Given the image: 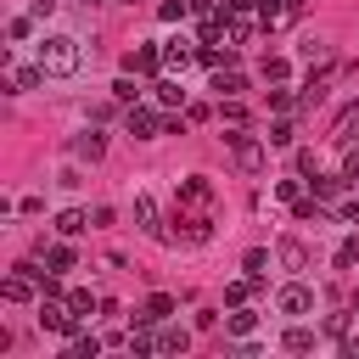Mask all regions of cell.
Returning <instances> with one entry per match:
<instances>
[{
    "mask_svg": "<svg viewBox=\"0 0 359 359\" xmlns=\"http://www.w3.org/2000/svg\"><path fill=\"white\" fill-rule=\"evenodd\" d=\"M34 62L45 67V79H73V73L84 67V45H79L73 34H45V39L34 45Z\"/></svg>",
    "mask_w": 359,
    "mask_h": 359,
    "instance_id": "1",
    "label": "cell"
},
{
    "mask_svg": "<svg viewBox=\"0 0 359 359\" xmlns=\"http://www.w3.org/2000/svg\"><path fill=\"white\" fill-rule=\"evenodd\" d=\"M224 146L236 151V163H241L247 174H258L264 157H269V140H252V135H241V129H224Z\"/></svg>",
    "mask_w": 359,
    "mask_h": 359,
    "instance_id": "2",
    "label": "cell"
},
{
    "mask_svg": "<svg viewBox=\"0 0 359 359\" xmlns=\"http://www.w3.org/2000/svg\"><path fill=\"white\" fill-rule=\"evenodd\" d=\"M39 325L56 331V337H73V331H79V314H73L62 297H39Z\"/></svg>",
    "mask_w": 359,
    "mask_h": 359,
    "instance_id": "3",
    "label": "cell"
},
{
    "mask_svg": "<svg viewBox=\"0 0 359 359\" xmlns=\"http://www.w3.org/2000/svg\"><path fill=\"white\" fill-rule=\"evenodd\" d=\"M123 129H129V135H135V140H151V135H157V129H168V118H163V112H151V107H140V101H135V107H129V112H123Z\"/></svg>",
    "mask_w": 359,
    "mask_h": 359,
    "instance_id": "4",
    "label": "cell"
},
{
    "mask_svg": "<svg viewBox=\"0 0 359 359\" xmlns=\"http://www.w3.org/2000/svg\"><path fill=\"white\" fill-rule=\"evenodd\" d=\"M275 309H280V314H314V286H303V280L280 286V292H275Z\"/></svg>",
    "mask_w": 359,
    "mask_h": 359,
    "instance_id": "5",
    "label": "cell"
},
{
    "mask_svg": "<svg viewBox=\"0 0 359 359\" xmlns=\"http://www.w3.org/2000/svg\"><path fill=\"white\" fill-rule=\"evenodd\" d=\"M168 314H174V297H168V292H151V297L135 309V325H163Z\"/></svg>",
    "mask_w": 359,
    "mask_h": 359,
    "instance_id": "6",
    "label": "cell"
},
{
    "mask_svg": "<svg viewBox=\"0 0 359 359\" xmlns=\"http://www.w3.org/2000/svg\"><path fill=\"white\" fill-rule=\"evenodd\" d=\"M180 202H185V208H208V202H213V185H208V174H191V180H180Z\"/></svg>",
    "mask_w": 359,
    "mask_h": 359,
    "instance_id": "7",
    "label": "cell"
},
{
    "mask_svg": "<svg viewBox=\"0 0 359 359\" xmlns=\"http://www.w3.org/2000/svg\"><path fill=\"white\" fill-rule=\"evenodd\" d=\"M135 224H140V230H151V236H157V241H168V230H163V224H157V202H151V196H146V191H140V196H135Z\"/></svg>",
    "mask_w": 359,
    "mask_h": 359,
    "instance_id": "8",
    "label": "cell"
},
{
    "mask_svg": "<svg viewBox=\"0 0 359 359\" xmlns=\"http://www.w3.org/2000/svg\"><path fill=\"white\" fill-rule=\"evenodd\" d=\"M185 348H191V331L163 320V325H157V353H185Z\"/></svg>",
    "mask_w": 359,
    "mask_h": 359,
    "instance_id": "9",
    "label": "cell"
},
{
    "mask_svg": "<svg viewBox=\"0 0 359 359\" xmlns=\"http://www.w3.org/2000/svg\"><path fill=\"white\" fill-rule=\"evenodd\" d=\"M129 353H135V359H151V353H157V325H135V331H129Z\"/></svg>",
    "mask_w": 359,
    "mask_h": 359,
    "instance_id": "10",
    "label": "cell"
},
{
    "mask_svg": "<svg viewBox=\"0 0 359 359\" xmlns=\"http://www.w3.org/2000/svg\"><path fill=\"white\" fill-rule=\"evenodd\" d=\"M191 56H196V50H191L185 39H168V45H163V67H168V73H185Z\"/></svg>",
    "mask_w": 359,
    "mask_h": 359,
    "instance_id": "11",
    "label": "cell"
},
{
    "mask_svg": "<svg viewBox=\"0 0 359 359\" xmlns=\"http://www.w3.org/2000/svg\"><path fill=\"white\" fill-rule=\"evenodd\" d=\"M39 79H45L39 62H34V67H28V62H11V90H39Z\"/></svg>",
    "mask_w": 359,
    "mask_h": 359,
    "instance_id": "12",
    "label": "cell"
},
{
    "mask_svg": "<svg viewBox=\"0 0 359 359\" xmlns=\"http://www.w3.org/2000/svg\"><path fill=\"white\" fill-rule=\"evenodd\" d=\"M101 151H107V140H101V135H95V129H90V135H79V140H73V157H79V163H101Z\"/></svg>",
    "mask_w": 359,
    "mask_h": 359,
    "instance_id": "13",
    "label": "cell"
},
{
    "mask_svg": "<svg viewBox=\"0 0 359 359\" xmlns=\"http://www.w3.org/2000/svg\"><path fill=\"white\" fill-rule=\"evenodd\" d=\"M157 67H163V50H151V45L129 50V73H157Z\"/></svg>",
    "mask_w": 359,
    "mask_h": 359,
    "instance_id": "14",
    "label": "cell"
},
{
    "mask_svg": "<svg viewBox=\"0 0 359 359\" xmlns=\"http://www.w3.org/2000/svg\"><path fill=\"white\" fill-rule=\"evenodd\" d=\"M325 84H331V67L309 73V84H303V107H320V101H325Z\"/></svg>",
    "mask_w": 359,
    "mask_h": 359,
    "instance_id": "15",
    "label": "cell"
},
{
    "mask_svg": "<svg viewBox=\"0 0 359 359\" xmlns=\"http://www.w3.org/2000/svg\"><path fill=\"white\" fill-rule=\"evenodd\" d=\"M90 219H95V213H84V208H62V213H56V230H62V236H79Z\"/></svg>",
    "mask_w": 359,
    "mask_h": 359,
    "instance_id": "16",
    "label": "cell"
},
{
    "mask_svg": "<svg viewBox=\"0 0 359 359\" xmlns=\"http://www.w3.org/2000/svg\"><path fill=\"white\" fill-rule=\"evenodd\" d=\"M224 331H230V337H252V331H258V314H252V309H236V314H224Z\"/></svg>",
    "mask_w": 359,
    "mask_h": 359,
    "instance_id": "17",
    "label": "cell"
},
{
    "mask_svg": "<svg viewBox=\"0 0 359 359\" xmlns=\"http://www.w3.org/2000/svg\"><path fill=\"white\" fill-rule=\"evenodd\" d=\"M67 353H73V359H95V353H101V337H90V331H73V337H67Z\"/></svg>",
    "mask_w": 359,
    "mask_h": 359,
    "instance_id": "18",
    "label": "cell"
},
{
    "mask_svg": "<svg viewBox=\"0 0 359 359\" xmlns=\"http://www.w3.org/2000/svg\"><path fill=\"white\" fill-rule=\"evenodd\" d=\"M224 39H230V45H247V39H252V17H247V11H230V28H224Z\"/></svg>",
    "mask_w": 359,
    "mask_h": 359,
    "instance_id": "19",
    "label": "cell"
},
{
    "mask_svg": "<svg viewBox=\"0 0 359 359\" xmlns=\"http://www.w3.org/2000/svg\"><path fill=\"white\" fill-rule=\"evenodd\" d=\"M45 269H50V275H67V269H73V247H62V241L45 247Z\"/></svg>",
    "mask_w": 359,
    "mask_h": 359,
    "instance_id": "20",
    "label": "cell"
},
{
    "mask_svg": "<svg viewBox=\"0 0 359 359\" xmlns=\"http://www.w3.org/2000/svg\"><path fill=\"white\" fill-rule=\"evenodd\" d=\"M280 348H286V353H309V348H314V331H309V325H292V331L280 337Z\"/></svg>",
    "mask_w": 359,
    "mask_h": 359,
    "instance_id": "21",
    "label": "cell"
},
{
    "mask_svg": "<svg viewBox=\"0 0 359 359\" xmlns=\"http://www.w3.org/2000/svg\"><path fill=\"white\" fill-rule=\"evenodd\" d=\"M151 95H157V107H185V90H180L174 79H163V84H151Z\"/></svg>",
    "mask_w": 359,
    "mask_h": 359,
    "instance_id": "22",
    "label": "cell"
},
{
    "mask_svg": "<svg viewBox=\"0 0 359 359\" xmlns=\"http://www.w3.org/2000/svg\"><path fill=\"white\" fill-rule=\"evenodd\" d=\"M185 241H196V247H202V241H213V219H208V213L185 219Z\"/></svg>",
    "mask_w": 359,
    "mask_h": 359,
    "instance_id": "23",
    "label": "cell"
},
{
    "mask_svg": "<svg viewBox=\"0 0 359 359\" xmlns=\"http://www.w3.org/2000/svg\"><path fill=\"white\" fill-rule=\"evenodd\" d=\"M252 286H258L252 275H247V280H230V286H224V303H230V309H241V303L252 297Z\"/></svg>",
    "mask_w": 359,
    "mask_h": 359,
    "instance_id": "24",
    "label": "cell"
},
{
    "mask_svg": "<svg viewBox=\"0 0 359 359\" xmlns=\"http://www.w3.org/2000/svg\"><path fill=\"white\" fill-rule=\"evenodd\" d=\"M213 90H219V95H236V90H247V79H241V73H224V67H219V73H213Z\"/></svg>",
    "mask_w": 359,
    "mask_h": 359,
    "instance_id": "25",
    "label": "cell"
},
{
    "mask_svg": "<svg viewBox=\"0 0 359 359\" xmlns=\"http://www.w3.org/2000/svg\"><path fill=\"white\" fill-rule=\"evenodd\" d=\"M337 191H342V174H314V196L320 202H331Z\"/></svg>",
    "mask_w": 359,
    "mask_h": 359,
    "instance_id": "26",
    "label": "cell"
},
{
    "mask_svg": "<svg viewBox=\"0 0 359 359\" xmlns=\"http://www.w3.org/2000/svg\"><path fill=\"white\" fill-rule=\"evenodd\" d=\"M241 264H247V275H252V280H264V275H269V252H264V247H252Z\"/></svg>",
    "mask_w": 359,
    "mask_h": 359,
    "instance_id": "27",
    "label": "cell"
},
{
    "mask_svg": "<svg viewBox=\"0 0 359 359\" xmlns=\"http://www.w3.org/2000/svg\"><path fill=\"white\" fill-rule=\"evenodd\" d=\"M280 17H286V0H258V22L264 28H275Z\"/></svg>",
    "mask_w": 359,
    "mask_h": 359,
    "instance_id": "28",
    "label": "cell"
},
{
    "mask_svg": "<svg viewBox=\"0 0 359 359\" xmlns=\"http://www.w3.org/2000/svg\"><path fill=\"white\" fill-rule=\"evenodd\" d=\"M112 95H118L123 107H135V95H140V84H135V79L123 73V79H112Z\"/></svg>",
    "mask_w": 359,
    "mask_h": 359,
    "instance_id": "29",
    "label": "cell"
},
{
    "mask_svg": "<svg viewBox=\"0 0 359 359\" xmlns=\"http://www.w3.org/2000/svg\"><path fill=\"white\" fill-rule=\"evenodd\" d=\"M359 264V236H348L342 247H337V269H353Z\"/></svg>",
    "mask_w": 359,
    "mask_h": 359,
    "instance_id": "30",
    "label": "cell"
},
{
    "mask_svg": "<svg viewBox=\"0 0 359 359\" xmlns=\"http://www.w3.org/2000/svg\"><path fill=\"white\" fill-rule=\"evenodd\" d=\"M185 11H191V0H163V6H157V17H163V22H180Z\"/></svg>",
    "mask_w": 359,
    "mask_h": 359,
    "instance_id": "31",
    "label": "cell"
},
{
    "mask_svg": "<svg viewBox=\"0 0 359 359\" xmlns=\"http://www.w3.org/2000/svg\"><path fill=\"white\" fill-rule=\"evenodd\" d=\"M292 135H297V129L280 118V123H269V135H264V140H269V146H292Z\"/></svg>",
    "mask_w": 359,
    "mask_h": 359,
    "instance_id": "32",
    "label": "cell"
},
{
    "mask_svg": "<svg viewBox=\"0 0 359 359\" xmlns=\"http://www.w3.org/2000/svg\"><path fill=\"white\" fill-rule=\"evenodd\" d=\"M67 309H73V314H79V320H84V314H90V309H101V303H95V297H90V292H67Z\"/></svg>",
    "mask_w": 359,
    "mask_h": 359,
    "instance_id": "33",
    "label": "cell"
},
{
    "mask_svg": "<svg viewBox=\"0 0 359 359\" xmlns=\"http://www.w3.org/2000/svg\"><path fill=\"white\" fill-rule=\"evenodd\" d=\"M275 196H280V202H303V185H297V180H280Z\"/></svg>",
    "mask_w": 359,
    "mask_h": 359,
    "instance_id": "34",
    "label": "cell"
},
{
    "mask_svg": "<svg viewBox=\"0 0 359 359\" xmlns=\"http://www.w3.org/2000/svg\"><path fill=\"white\" fill-rule=\"evenodd\" d=\"M6 34H11V39H28V34H34V17H11V28H6Z\"/></svg>",
    "mask_w": 359,
    "mask_h": 359,
    "instance_id": "35",
    "label": "cell"
},
{
    "mask_svg": "<svg viewBox=\"0 0 359 359\" xmlns=\"http://www.w3.org/2000/svg\"><path fill=\"white\" fill-rule=\"evenodd\" d=\"M280 258H286L292 269H303V247H297V241H280Z\"/></svg>",
    "mask_w": 359,
    "mask_h": 359,
    "instance_id": "36",
    "label": "cell"
},
{
    "mask_svg": "<svg viewBox=\"0 0 359 359\" xmlns=\"http://www.w3.org/2000/svg\"><path fill=\"white\" fill-rule=\"evenodd\" d=\"M325 331L342 342V337H348V314H325Z\"/></svg>",
    "mask_w": 359,
    "mask_h": 359,
    "instance_id": "37",
    "label": "cell"
},
{
    "mask_svg": "<svg viewBox=\"0 0 359 359\" xmlns=\"http://www.w3.org/2000/svg\"><path fill=\"white\" fill-rule=\"evenodd\" d=\"M342 180H359V151H348V157H342Z\"/></svg>",
    "mask_w": 359,
    "mask_h": 359,
    "instance_id": "38",
    "label": "cell"
},
{
    "mask_svg": "<svg viewBox=\"0 0 359 359\" xmlns=\"http://www.w3.org/2000/svg\"><path fill=\"white\" fill-rule=\"evenodd\" d=\"M303 6H309V0H286V17H297V11H303Z\"/></svg>",
    "mask_w": 359,
    "mask_h": 359,
    "instance_id": "39",
    "label": "cell"
},
{
    "mask_svg": "<svg viewBox=\"0 0 359 359\" xmlns=\"http://www.w3.org/2000/svg\"><path fill=\"white\" fill-rule=\"evenodd\" d=\"M348 309H353V314H359V292H353V297H348Z\"/></svg>",
    "mask_w": 359,
    "mask_h": 359,
    "instance_id": "40",
    "label": "cell"
},
{
    "mask_svg": "<svg viewBox=\"0 0 359 359\" xmlns=\"http://www.w3.org/2000/svg\"><path fill=\"white\" fill-rule=\"evenodd\" d=\"M79 6H101V0H79Z\"/></svg>",
    "mask_w": 359,
    "mask_h": 359,
    "instance_id": "41",
    "label": "cell"
}]
</instances>
